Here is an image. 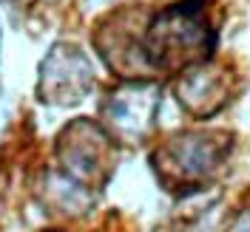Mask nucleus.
<instances>
[{"mask_svg":"<svg viewBox=\"0 0 250 232\" xmlns=\"http://www.w3.org/2000/svg\"><path fill=\"white\" fill-rule=\"evenodd\" d=\"M154 110H156V88L148 85V82H137V85H128L123 91H117L111 96V102L105 105L111 125L125 136L142 133L154 119Z\"/></svg>","mask_w":250,"mask_h":232,"instance_id":"obj_4","label":"nucleus"},{"mask_svg":"<svg viewBox=\"0 0 250 232\" xmlns=\"http://www.w3.org/2000/svg\"><path fill=\"white\" fill-rule=\"evenodd\" d=\"M216 29L208 0H179L148 23L140 37V54L156 71H188L210 57Z\"/></svg>","mask_w":250,"mask_h":232,"instance_id":"obj_1","label":"nucleus"},{"mask_svg":"<svg viewBox=\"0 0 250 232\" xmlns=\"http://www.w3.org/2000/svg\"><path fill=\"white\" fill-rule=\"evenodd\" d=\"M230 232H250V215H242V218H239Z\"/></svg>","mask_w":250,"mask_h":232,"instance_id":"obj_6","label":"nucleus"},{"mask_svg":"<svg viewBox=\"0 0 250 232\" xmlns=\"http://www.w3.org/2000/svg\"><path fill=\"white\" fill-rule=\"evenodd\" d=\"M176 96L193 116H213L230 102V71L216 62H199L182 71Z\"/></svg>","mask_w":250,"mask_h":232,"instance_id":"obj_3","label":"nucleus"},{"mask_svg":"<svg viewBox=\"0 0 250 232\" xmlns=\"http://www.w3.org/2000/svg\"><path fill=\"white\" fill-rule=\"evenodd\" d=\"M48 62L57 65V74H60V77H43L46 96H54L51 102H77L91 88V68L80 57V51L57 48Z\"/></svg>","mask_w":250,"mask_h":232,"instance_id":"obj_5","label":"nucleus"},{"mask_svg":"<svg viewBox=\"0 0 250 232\" xmlns=\"http://www.w3.org/2000/svg\"><path fill=\"white\" fill-rule=\"evenodd\" d=\"M230 153V139L222 133H179L176 139L165 144V150H159L162 167L173 176H179L182 181H196L208 178L213 170L225 164V159Z\"/></svg>","mask_w":250,"mask_h":232,"instance_id":"obj_2","label":"nucleus"}]
</instances>
